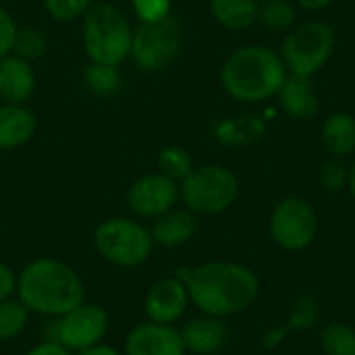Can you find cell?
<instances>
[{
    "label": "cell",
    "instance_id": "6da1fadb",
    "mask_svg": "<svg viewBox=\"0 0 355 355\" xmlns=\"http://www.w3.org/2000/svg\"><path fill=\"white\" fill-rule=\"evenodd\" d=\"M177 277L187 285L191 306L206 316L227 320L245 312L260 295V277L241 262L210 260L183 268Z\"/></svg>",
    "mask_w": 355,
    "mask_h": 355
},
{
    "label": "cell",
    "instance_id": "7a4b0ae2",
    "mask_svg": "<svg viewBox=\"0 0 355 355\" xmlns=\"http://www.w3.org/2000/svg\"><path fill=\"white\" fill-rule=\"evenodd\" d=\"M17 297L31 314L58 318L85 302V283L67 262L42 256L17 275Z\"/></svg>",
    "mask_w": 355,
    "mask_h": 355
},
{
    "label": "cell",
    "instance_id": "3957f363",
    "mask_svg": "<svg viewBox=\"0 0 355 355\" xmlns=\"http://www.w3.org/2000/svg\"><path fill=\"white\" fill-rule=\"evenodd\" d=\"M289 71L270 46L250 44L237 48L220 69L223 89L239 102L256 104L277 96Z\"/></svg>",
    "mask_w": 355,
    "mask_h": 355
},
{
    "label": "cell",
    "instance_id": "277c9868",
    "mask_svg": "<svg viewBox=\"0 0 355 355\" xmlns=\"http://www.w3.org/2000/svg\"><path fill=\"white\" fill-rule=\"evenodd\" d=\"M133 27L125 12L110 2H96L83 17L81 46L89 62L119 67L131 54Z\"/></svg>",
    "mask_w": 355,
    "mask_h": 355
},
{
    "label": "cell",
    "instance_id": "5b68a950",
    "mask_svg": "<svg viewBox=\"0 0 355 355\" xmlns=\"http://www.w3.org/2000/svg\"><path fill=\"white\" fill-rule=\"evenodd\" d=\"M181 202L196 216H216L227 212L239 196V179L220 164H202L179 183Z\"/></svg>",
    "mask_w": 355,
    "mask_h": 355
},
{
    "label": "cell",
    "instance_id": "8992f818",
    "mask_svg": "<svg viewBox=\"0 0 355 355\" xmlns=\"http://www.w3.org/2000/svg\"><path fill=\"white\" fill-rule=\"evenodd\" d=\"M96 252L119 268H137L154 252V239L148 227L133 218H106L94 229Z\"/></svg>",
    "mask_w": 355,
    "mask_h": 355
},
{
    "label": "cell",
    "instance_id": "52a82bcc",
    "mask_svg": "<svg viewBox=\"0 0 355 355\" xmlns=\"http://www.w3.org/2000/svg\"><path fill=\"white\" fill-rule=\"evenodd\" d=\"M335 29L327 21L312 19L289 29L279 54L291 75L312 79L327 67L335 52Z\"/></svg>",
    "mask_w": 355,
    "mask_h": 355
},
{
    "label": "cell",
    "instance_id": "ba28073f",
    "mask_svg": "<svg viewBox=\"0 0 355 355\" xmlns=\"http://www.w3.org/2000/svg\"><path fill=\"white\" fill-rule=\"evenodd\" d=\"M183 48V27L173 15L154 21L141 23L133 29V44L129 58L144 73H160L168 69Z\"/></svg>",
    "mask_w": 355,
    "mask_h": 355
},
{
    "label": "cell",
    "instance_id": "9c48e42d",
    "mask_svg": "<svg viewBox=\"0 0 355 355\" xmlns=\"http://www.w3.org/2000/svg\"><path fill=\"white\" fill-rule=\"evenodd\" d=\"M268 233L275 245L283 252H304L316 241L318 214L308 200L300 196H287L272 208Z\"/></svg>",
    "mask_w": 355,
    "mask_h": 355
},
{
    "label": "cell",
    "instance_id": "30bf717a",
    "mask_svg": "<svg viewBox=\"0 0 355 355\" xmlns=\"http://www.w3.org/2000/svg\"><path fill=\"white\" fill-rule=\"evenodd\" d=\"M110 318L108 312L92 302H81L67 314L58 316L54 327V339L73 354L92 349L108 335Z\"/></svg>",
    "mask_w": 355,
    "mask_h": 355
},
{
    "label": "cell",
    "instance_id": "8fae6325",
    "mask_svg": "<svg viewBox=\"0 0 355 355\" xmlns=\"http://www.w3.org/2000/svg\"><path fill=\"white\" fill-rule=\"evenodd\" d=\"M181 200L179 183L160 175L148 173L137 177L127 189V208L139 218H158L164 212L173 210Z\"/></svg>",
    "mask_w": 355,
    "mask_h": 355
},
{
    "label": "cell",
    "instance_id": "7c38bea8",
    "mask_svg": "<svg viewBox=\"0 0 355 355\" xmlns=\"http://www.w3.org/2000/svg\"><path fill=\"white\" fill-rule=\"evenodd\" d=\"M191 306L187 285L177 277H164L156 281L144 297V314L150 322L177 324Z\"/></svg>",
    "mask_w": 355,
    "mask_h": 355
},
{
    "label": "cell",
    "instance_id": "4fadbf2b",
    "mask_svg": "<svg viewBox=\"0 0 355 355\" xmlns=\"http://www.w3.org/2000/svg\"><path fill=\"white\" fill-rule=\"evenodd\" d=\"M125 355H187L175 324L141 322L125 337Z\"/></svg>",
    "mask_w": 355,
    "mask_h": 355
},
{
    "label": "cell",
    "instance_id": "5bb4252c",
    "mask_svg": "<svg viewBox=\"0 0 355 355\" xmlns=\"http://www.w3.org/2000/svg\"><path fill=\"white\" fill-rule=\"evenodd\" d=\"M183 345L187 354L193 355H216L229 343V327L225 318L200 314L189 318L179 329Z\"/></svg>",
    "mask_w": 355,
    "mask_h": 355
},
{
    "label": "cell",
    "instance_id": "9a60e30c",
    "mask_svg": "<svg viewBox=\"0 0 355 355\" xmlns=\"http://www.w3.org/2000/svg\"><path fill=\"white\" fill-rule=\"evenodd\" d=\"M277 100L281 110L293 121H310L320 110L318 92L312 85L310 77H300L289 73L285 83L277 92Z\"/></svg>",
    "mask_w": 355,
    "mask_h": 355
},
{
    "label": "cell",
    "instance_id": "2e32d148",
    "mask_svg": "<svg viewBox=\"0 0 355 355\" xmlns=\"http://www.w3.org/2000/svg\"><path fill=\"white\" fill-rule=\"evenodd\" d=\"M35 92V71L29 60L8 54L0 58V100L25 104Z\"/></svg>",
    "mask_w": 355,
    "mask_h": 355
},
{
    "label": "cell",
    "instance_id": "e0dca14e",
    "mask_svg": "<svg viewBox=\"0 0 355 355\" xmlns=\"http://www.w3.org/2000/svg\"><path fill=\"white\" fill-rule=\"evenodd\" d=\"M37 116L25 104H0V150H17L33 139Z\"/></svg>",
    "mask_w": 355,
    "mask_h": 355
},
{
    "label": "cell",
    "instance_id": "ac0fdd59",
    "mask_svg": "<svg viewBox=\"0 0 355 355\" xmlns=\"http://www.w3.org/2000/svg\"><path fill=\"white\" fill-rule=\"evenodd\" d=\"M154 245L160 248H181L193 239L198 233V216L187 208H173L162 216L154 218L150 227Z\"/></svg>",
    "mask_w": 355,
    "mask_h": 355
},
{
    "label": "cell",
    "instance_id": "d6986e66",
    "mask_svg": "<svg viewBox=\"0 0 355 355\" xmlns=\"http://www.w3.org/2000/svg\"><path fill=\"white\" fill-rule=\"evenodd\" d=\"M322 146L331 156L347 158L355 152V116L349 112H333L324 119L320 131Z\"/></svg>",
    "mask_w": 355,
    "mask_h": 355
},
{
    "label": "cell",
    "instance_id": "ffe728a7",
    "mask_svg": "<svg viewBox=\"0 0 355 355\" xmlns=\"http://www.w3.org/2000/svg\"><path fill=\"white\" fill-rule=\"evenodd\" d=\"M210 12L225 29L241 31L258 21V0H208Z\"/></svg>",
    "mask_w": 355,
    "mask_h": 355
},
{
    "label": "cell",
    "instance_id": "44dd1931",
    "mask_svg": "<svg viewBox=\"0 0 355 355\" xmlns=\"http://www.w3.org/2000/svg\"><path fill=\"white\" fill-rule=\"evenodd\" d=\"M83 83L85 87L102 100L112 98L123 83L121 71L119 67H110V64H100V62H89L83 71Z\"/></svg>",
    "mask_w": 355,
    "mask_h": 355
},
{
    "label": "cell",
    "instance_id": "7402d4cb",
    "mask_svg": "<svg viewBox=\"0 0 355 355\" xmlns=\"http://www.w3.org/2000/svg\"><path fill=\"white\" fill-rule=\"evenodd\" d=\"M320 349L324 355H355V329L347 322H329L320 329Z\"/></svg>",
    "mask_w": 355,
    "mask_h": 355
},
{
    "label": "cell",
    "instance_id": "603a6c76",
    "mask_svg": "<svg viewBox=\"0 0 355 355\" xmlns=\"http://www.w3.org/2000/svg\"><path fill=\"white\" fill-rule=\"evenodd\" d=\"M31 312L19 297H8L0 302V343L17 339L29 322Z\"/></svg>",
    "mask_w": 355,
    "mask_h": 355
},
{
    "label": "cell",
    "instance_id": "cb8c5ba5",
    "mask_svg": "<svg viewBox=\"0 0 355 355\" xmlns=\"http://www.w3.org/2000/svg\"><path fill=\"white\" fill-rule=\"evenodd\" d=\"M258 21L270 31H289L297 21V10L289 0H264L258 8Z\"/></svg>",
    "mask_w": 355,
    "mask_h": 355
},
{
    "label": "cell",
    "instance_id": "d4e9b609",
    "mask_svg": "<svg viewBox=\"0 0 355 355\" xmlns=\"http://www.w3.org/2000/svg\"><path fill=\"white\" fill-rule=\"evenodd\" d=\"M158 173L181 183L193 171V158L183 146H166L158 154Z\"/></svg>",
    "mask_w": 355,
    "mask_h": 355
},
{
    "label": "cell",
    "instance_id": "484cf974",
    "mask_svg": "<svg viewBox=\"0 0 355 355\" xmlns=\"http://www.w3.org/2000/svg\"><path fill=\"white\" fill-rule=\"evenodd\" d=\"M318 320H320V312H318V304H316V300L312 297V295H300L295 302H293V306H291V310H289V314H287V322H285V327L289 329V333L293 331V333H302V331H310V329H314L316 324H318Z\"/></svg>",
    "mask_w": 355,
    "mask_h": 355
},
{
    "label": "cell",
    "instance_id": "4316f807",
    "mask_svg": "<svg viewBox=\"0 0 355 355\" xmlns=\"http://www.w3.org/2000/svg\"><path fill=\"white\" fill-rule=\"evenodd\" d=\"M48 50V37L42 29L35 27H21L17 31L15 44H12V54L19 58H25L29 62L42 58Z\"/></svg>",
    "mask_w": 355,
    "mask_h": 355
},
{
    "label": "cell",
    "instance_id": "83f0119b",
    "mask_svg": "<svg viewBox=\"0 0 355 355\" xmlns=\"http://www.w3.org/2000/svg\"><path fill=\"white\" fill-rule=\"evenodd\" d=\"M347 181H349V164L345 162V158L339 156H329L318 171V183L324 191L329 193H339L343 189H347Z\"/></svg>",
    "mask_w": 355,
    "mask_h": 355
},
{
    "label": "cell",
    "instance_id": "f1b7e54d",
    "mask_svg": "<svg viewBox=\"0 0 355 355\" xmlns=\"http://www.w3.org/2000/svg\"><path fill=\"white\" fill-rule=\"evenodd\" d=\"M94 4L96 0H44L46 12L58 23H73L77 19H83Z\"/></svg>",
    "mask_w": 355,
    "mask_h": 355
},
{
    "label": "cell",
    "instance_id": "f546056e",
    "mask_svg": "<svg viewBox=\"0 0 355 355\" xmlns=\"http://www.w3.org/2000/svg\"><path fill=\"white\" fill-rule=\"evenodd\" d=\"M131 6L141 23H154L171 15L173 0H131Z\"/></svg>",
    "mask_w": 355,
    "mask_h": 355
},
{
    "label": "cell",
    "instance_id": "4dcf8cb0",
    "mask_svg": "<svg viewBox=\"0 0 355 355\" xmlns=\"http://www.w3.org/2000/svg\"><path fill=\"white\" fill-rule=\"evenodd\" d=\"M17 31H19V27H17L15 17L4 6H0V58H4L12 52Z\"/></svg>",
    "mask_w": 355,
    "mask_h": 355
},
{
    "label": "cell",
    "instance_id": "1f68e13d",
    "mask_svg": "<svg viewBox=\"0 0 355 355\" xmlns=\"http://www.w3.org/2000/svg\"><path fill=\"white\" fill-rule=\"evenodd\" d=\"M17 295V275L15 270L0 260V302Z\"/></svg>",
    "mask_w": 355,
    "mask_h": 355
},
{
    "label": "cell",
    "instance_id": "d6a6232c",
    "mask_svg": "<svg viewBox=\"0 0 355 355\" xmlns=\"http://www.w3.org/2000/svg\"><path fill=\"white\" fill-rule=\"evenodd\" d=\"M23 355H73V352H69L67 347H62L60 343L48 339V341H42L37 343L35 347H31L29 352H25Z\"/></svg>",
    "mask_w": 355,
    "mask_h": 355
},
{
    "label": "cell",
    "instance_id": "836d02e7",
    "mask_svg": "<svg viewBox=\"0 0 355 355\" xmlns=\"http://www.w3.org/2000/svg\"><path fill=\"white\" fill-rule=\"evenodd\" d=\"M289 335V329L287 327H277V329H270L264 337H262V347L264 349H277L285 343Z\"/></svg>",
    "mask_w": 355,
    "mask_h": 355
},
{
    "label": "cell",
    "instance_id": "e575fe53",
    "mask_svg": "<svg viewBox=\"0 0 355 355\" xmlns=\"http://www.w3.org/2000/svg\"><path fill=\"white\" fill-rule=\"evenodd\" d=\"M297 6H302L304 10L308 12H318V10H324L333 4V0H295Z\"/></svg>",
    "mask_w": 355,
    "mask_h": 355
},
{
    "label": "cell",
    "instance_id": "d590c367",
    "mask_svg": "<svg viewBox=\"0 0 355 355\" xmlns=\"http://www.w3.org/2000/svg\"><path fill=\"white\" fill-rule=\"evenodd\" d=\"M77 355H125L121 354L119 349H114L112 345H106V343H100V345H96V347H92V349H85V352H81V354Z\"/></svg>",
    "mask_w": 355,
    "mask_h": 355
},
{
    "label": "cell",
    "instance_id": "8d00e7d4",
    "mask_svg": "<svg viewBox=\"0 0 355 355\" xmlns=\"http://www.w3.org/2000/svg\"><path fill=\"white\" fill-rule=\"evenodd\" d=\"M347 191L355 202V160L349 164V181H347Z\"/></svg>",
    "mask_w": 355,
    "mask_h": 355
}]
</instances>
